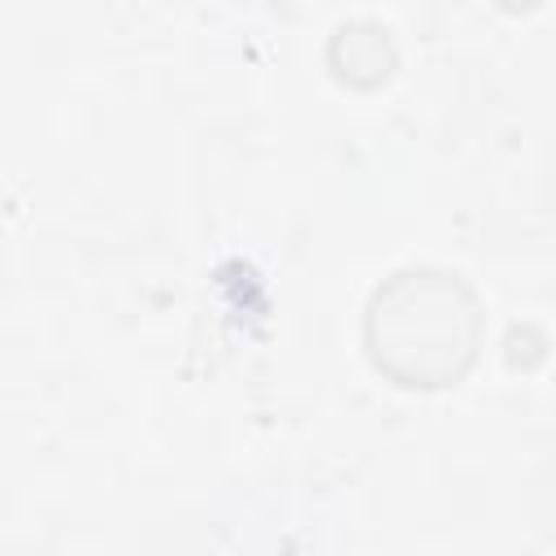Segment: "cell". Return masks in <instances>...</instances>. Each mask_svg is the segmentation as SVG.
I'll return each mask as SVG.
<instances>
[{
  "instance_id": "1",
  "label": "cell",
  "mask_w": 556,
  "mask_h": 556,
  "mask_svg": "<svg viewBox=\"0 0 556 556\" xmlns=\"http://www.w3.org/2000/svg\"><path fill=\"white\" fill-rule=\"evenodd\" d=\"M361 334L369 365L395 387H452L478 361L482 300L452 269L404 265L374 287Z\"/></svg>"
},
{
  "instance_id": "2",
  "label": "cell",
  "mask_w": 556,
  "mask_h": 556,
  "mask_svg": "<svg viewBox=\"0 0 556 556\" xmlns=\"http://www.w3.org/2000/svg\"><path fill=\"white\" fill-rule=\"evenodd\" d=\"M326 61L348 87H378L395 70V39L378 17H348L326 43Z\"/></svg>"
}]
</instances>
